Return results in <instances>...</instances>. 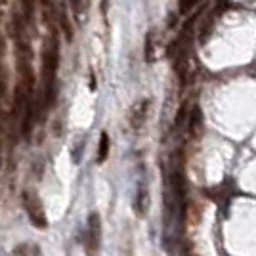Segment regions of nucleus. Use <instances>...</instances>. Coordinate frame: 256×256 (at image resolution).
<instances>
[{"label": "nucleus", "instance_id": "7", "mask_svg": "<svg viewBox=\"0 0 256 256\" xmlns=\"http://www.w3.org/2000/svg\"><path fill=\"white\" fill-rule=\"evenodd\" d=\"M147 105H149V101L147 99H144L142 103H140V107L136 105L134 109V115H132V126L134 128H140L142 124H144V121H146V115H147Z\"/></svg>", "mask_w": 256, "mask_h": 256}, {"label": "nucleus", "instance_id": "13", "mask_svg": "<svg viewBox=\"0 0 256 256\" xmlns=\"http://www.w3.org/2000/svg\"><path fill=\"white\" fill-rule=\"evenodd\" d=\"M42 4H44L46 8H50V6H52V0H42Z\"/></svg>", "mask_w": 256, "mask_h": 256}, {"label": "nucleus", "instance_id": "3", "mask_svg": "<svg viewBox=\"0 0 256 256\" xmlns=\"http://www.w3.org/2000/svg\"><path fill=\"white\" fill-rule=\"evenodd\" d=\"M101 245V218L98 212H90L88 216V249L92 255H96Z\"/></svg>", "mask_w": 256, "mask_h": 256}, {"label": "nucleus", "instance_id": "9", "mask_svg": "<svg viewBox=\"0 0 256 256\" xmlns=\"http://www.w3.org/2000/svg\"><path fill=\"white\" fill-rule=\"evenodd\" d=\"M35 17V0H23V19L27 23H33Z\"/></svg>", "mask_w": 256, "mask_h": 256}, {"label": "nucleus", "instance_id": "11", "mask_svg": "<svg viewBox=\"0 0 256 256\" xmlns=\"http://www.w3.org/2000/svg\"><path fill=\"white\" fill-rule=\"evenodd\" d=\"M107 6H109V0H103V2H101V13H103V15L107 13Z\"/></svg>", "mask_w": 256, "mask_h": 256}, {"label": "nucleus", "instance_id": "1", "mask_svg": "<svg viewBox=\"0 0 256 256\" xmlns=\"http://www.w3.org/2000/svg\"><path fill=\"white\" fill-rule=\"evenodd\" d=\"M58 65H60V44L58 37L52 35L42 50V92L44 107H52L58 96Z\"/></svg>", "mask_w": 256, "mask_h": 256}, {"label": "nucleus", "instance_id": "6", "mask_svg": "<svg viewBox=\"0 0 256 256\" xmlns=\"http://www.w3.org/2000/svg\"><path fill=\"white\" fill-rule=\"evenodd\" d=\"M109 147H111V140H109V134L107 132H101L99 134V146H98V165H103L107 157H109Z\"/></svg>", "mask_w": 256, "mask_h": 256}, {"label": "nucleus", "instance_id": "2", "mask_svg": "<svg viewBox=\"0 0 256 256\" xmlns=\"http://www.w3.org/2000/svg\"><path fill=\"white\" fill-rule=\"evenodd\" d=\"M23 207L35 228H38V230L48 228V218H46L44 207H42V203H40V199L35 191H23Z\"/></svg>", "mask_w": 256, "mask_h": 256}, {"label": "nucleus", "instance_id": "4", "mask_svg": "<svg viewBox=\"0 0 256 256\" xmlns=\"http://www.w3.org/2000/svg\"><path fill=\"white\" fill-rule=\"evenodd\" d=\"M134 210L138 216H146L149 210V189L144 182H140V185L136 187V199H134Z\"/></svg>", "mask_w": 256, "mask_h": 256}, {"label": "nucleus", "instance_id": "8", "mask_svg": "<svg viewBox=\"0 0 256 256\" xmlns=\"http://www.w3.org/2000/svg\"><path fill=\"white\" fill-rule=\"evenodd\" d=\"M60 25H61V31H63L65 38H67V40H73V27L69 23V17H67L65 8H61L60 10Z\"/></svg>", "mask_w": 256, "mask_h": 256}, {"label": "nucleus", "instance_id": "14", "mask_svg": "<svg viewBox=\"0 0 256 256\" xmlns=\"http://www.w3.org/2000/svg\"><path fill=\"white\" fill-rule=\"evenodd\" d=\"M0 54H2V42H0Z\"/></svg>", "mask_w": 256, "mask_h": 256}, {"label": "nucleus", "instance_id": "5", "mask_svg": "<svg viewBox=\"0 0 256 256\" xmlns=\"http://www.w3.org/2000/svg\"><path fill=\"white\" fill-rule=\"evenodd\" d=\"M201 126H203V113H201L199 107H193L189 111V117H187V130H189L191 136H197Z\"/></svg>", "mask_w": 256, "mask_h": 256}, {"label": "nucleus", "instance_id": "10", "mask_svg": "<svg viewBox=\"0 0 256 256\" xmlns=\"http://www.w3.org/2000/svg\"><path fill=\"white\" fill-rule=\"evenodd\" d=\"M199 0H180V6H178V10L180 13H187L193 6H195Z\"/></svg>", "mask_w": 256, "mask_h": 256}, {"label": "nucleus", "instance_id": "12", "mask_svg": "<svg viewBox=\"0 0 256 256\" xmlns=\"http://www.w3.org/2000/svg\"><path fill=\"white\" fill-rule=\"evenodd\" d=\"M71 6H73V10L77 12V10H79V6H81V0H71Z\"/></svg>", "mask_w": 256, "mask_h": 256}]
</instances>
